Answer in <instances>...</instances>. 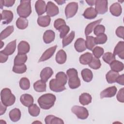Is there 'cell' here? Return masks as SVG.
Listing matches in <instances>:
<instances>
[{
    "instance_id": "obj_50",
    "label": "cell",
    "mask_w": 124,
    "mask_h": 124,
    "mask_svg": "<svg viewBox=\"0 0 124 124\" xmlns=\"http://www.w3.org/2000/svg\"><path fill=\"white\" fill-rule=\"evenodd\" d=\"M124 88H121L117 94L116 97L119 102H124Z\"/></svg>"
},
{
    "instance_id": "obj_22",
    "label": "cell",
    "mask_w": 124,
    "mask_h": 124,
    "mask_svg": "<svg viewBox=\"0 0 124 124\" xmlns=\"http://www.w3.org/2000/svg\"><path fill=\"white\" fill-rule=\"evenodd\" d=\"M55 37V34L54 31L50 30H46L43 35V40L46 44H49L53 42Z\"/></svg>"
},
{
    "instance_id": "obj_13",
    "label": "cell",
    "mask_w": 124,
    "mask_h": 124,
    "mask_svg": "<svg viewBox=\"0 0 124 124\" xmlns=\"http://www.w3.org/2000/svg\"><path fill=\"white\" fill-rule=\"evenodd\" d=\"M113 54L114 55H118L121 59H124V42L120 41L115 46Z\"/></svg>"
},
{
    "instance_id": "obj_49",
    "label": "cell",
    "mask_w": 124,
    "mask_h": 124,
    "mask_svg": "<svg viewBox=\"0 0 124 124\" xmlns=\"http://www.w3.org/2000/svg\"><path fill=\"white\" fill-rule=\"evenodd\" d=\"M65 25H66V22L65 20L62 18L57 19L54 23V26L55 28L57 30H59V29L61 27Z\"/></svg>"
},
{
    "instance_id": "obj_20",
    "label": "cell",
    "mask_w": 124,
    "mask_h": 124,
    "mask_svg": "<svg viewBox=\"0 0 124 124\" xmlns=\"http://www.w3.org/2000/svg\"><path fill=\"white\" fill-rule=\"evenodd\" d=\"M75 48L78 52H82L86 49L85 41L82 38H78L74 44Z\"/></svg>"
},
{
    "instance_id": "obj_29",
    "label": "cell",
    "mask_w": 124,
    "mask_h": 124,
    "mask_svg": "<svg viewBox=\"0 0 124 124\" xmlns=\"http://www.w3.org/2000/svg\"><path fill=\"white\" fill-rule=\"evenodd\" d=\"M33 88L34 90L37 92H44L46 91V83L41 79L38 80L34 83Z\"/></svg>"
},
{
    "instance_id": "obj_56",
    "label": "cell",
    "mask_w": 124,
    "mask_h": 124,
    "mask_svg": "<svg viewBox=\"0 0 124 124\" xmlns=\"http://www.w3.org/2000/svg\"><path fill=\"white\" fill-rule=\"evenodd\" d=\"M86 2L88 3V5L90 6H93L95 4V0H86Z\"/></svg>"
},
{
    "instance_id": "obj_6",
    "label": "cell",
    "mask_w": 124,
    "mask_h": 124,
    "mask_svg": "<svg viewBox=\"0 0 124 124\" xmlns=\"http://www.w3.org/2000/svg\"><path fill=\"white\" fill-rule=\"evenodd\" d=\"M78 10V3L76 2L69 3L65 8V15L67 18L73 17Z\"/></svg>"
},
{
    "instance_id": "obj_23",
    "label": "cell",
    "mask_w": 124,
    "mask_h": 124,
    "mask_svg": "<svg viewBox=\"0 0 124 124\" xmlns=\"http://www.w3.org/2000/svg\"><path fill=\"white\" fill-rule=\"evenodd\" d=\"M46 124H63L64 122L62 119L57 117L53 115H47L45 119Z\"/></svg>"
},
{
    "instance_id": "obj_16",
    "label": "cell",
    "mask_w": 124,
    "mask_h": 124,
    "mask_svg": "<svg viewBox=\"0 0 124 124\" xmlns=\"http://www.w3.org/2000/svg\"><path fill=\"white\" fill-rule=\"evenodd\" d=\"M53 71L52 68L49 67L44 68L40 73V78L42 80L46 82L48 79L52 76Z\"/></svg>"
},
{
    "instance_id": "obj_17",
    "label": "cell",
    "mask_w": 124,
    "mask_h": 124,
    "mask_svg": "<svg viewBox=\"0 0 124 124\" xmlns=\"http://www.w3.org/2000/svg\"><path fill=\"white\" fill-rule=\"evenodd\" d=\"M21 103L25 107H30L33 103V98L29 94H23L21 95L20 98Z\"/></svg>"
},
{
    "instance_id": "obj_7",
    "label": "cell",
    "mask_w": 124,
    "mask_h": 124,
    "mask_svg": "<svg viewBox=\"0 0 124 124\" xmlns=\"http://www.w3.org/2000/svg\"><path fill=\"white\" fill-rule=\"evenodd\" d=\"M108 0H97L95 2V9L97 14H104L108 11Z\"/></svg>"
},
{
    "instance_id": "obj_8",
    "label": "cell",
    "mask_w": 124,
    "mask_h": 124,
    "mask_svg": "<svg viewBox=\"0 0 124 124\" xmlns=\"http://www.w3.org/2000/svg\"><path fill=\"white\" fill-rule=\"evenodd\" d=\"M46 12L47 16L52 17L59 14V10L58 6L52 1H48L46 5Z\"/></svg>"
},
{
    "instance_id": "obj_14",
    "label": "cell",
    "mask_w": 124,
    "mask_h": 124,
    "mask_svg": "<svg viewBox=\"0 0 124 124\" xmlns=\"http://www.w3.org/2000/svg\"><path fill=\"white\" fill-rule=\"evenodd\" d=\"M55 81L56 83L60 86H64L67 83V77L63 72H59L57 73L55 76Z\"/></svg>"
},
{
    "instance_id": "obj_57",
    "label": "cell",
    "mask_w": 124,
    "mask_h": 124,
    "mask_svg": "<svg viewBox=\"0 0 124 124\" xmlns=\"http://www.w3.org/2000/svg\"><path fill=\"white\" fill-rule=\"evenodd\" d=\"M55 1L59 4V5H62L64 4L65 2V0H55Z\"/></svg>"
},
{
    "instance_id": "obj_44",
    "label": "cell",
    "mask_w": 124,
    "mask_h": 124,
    "mask_svg": "<svg viewBox=\"0 0 124 124\" xmlns=\"http://www.w3.org/2000/svg\"><path fill=\"white\" fill-rule=\"evenodd\" d=\"M27 70L26 64L14 65L13 67V71L17 74H22L25 73Z\"/></svg>"
},
{
    "instance_id": "obj_55",
    "label": "cell",
    "mask_w": 124,
    "mask_h": 124,
    "mask_svg": "<svg viewBox=\"0 0 124 124\" xmlns=\"http://www.w3.org/2000/svg\"><path fill=\"white\" fill-rule=\"evenodd\" d=\"M6 107H7V106L4 105L1 103V102H0V115L3 114L5 112V111L6 110Z\"/></svg>"
},
{
    "instance_id": "obj_10",
    "label": "cell",
    "mask_w": 124,
    "mask_h": 124,
    "mask_svg": "<svg viewBox=\"0 0 124 124\" xmlns=\"http://www.w3.org/2000/svg\"><path fill=\"white\" fill-rule=\"evenodd\" d=\"M14 15L10 10H4L1 13V20L3 24H9L13 19Z\"/></svg>"
},
{
    "instance_id": "obj_40",
    "label": "cell",
    "mask_w": 124,
    "mask_h": 124,
    "mask_svg": "<svg viewBox=\"0 0 124 124\" xmlns=\"http://www.w3.org/2000/svg\"><path fill=\"white\" fill-rule=\"evenodd\" d=\"M103 60L108 64H110L113 61L115 60V55L110 52L105 53L103 55Z\"/></svg>"
},
{
    "instance_id": "obj_15",
    "label": "cell",
    "mask_w": 124,
    "mask_h": 124,
    "mask_svg": "<svg viewBox=\"0 0 124 124\" xmlns=\"http://www.w3.org/2000/svg\"><path fill=\"white\" fill-rule=\"evenodd\" d=\"M16 40H14L11 42H10L9 44H8L4 48V49L2 50H1L0 52L3 53L9 56L12 55L15 52L16 48Z\"/></svg>"
},
{
    "instance_id": "obj_11",
    "label": "cell",
    "mask_w": 124,
    "mask_h": 124,
    "mask_svg": "<svg viewBox=\"0 0 124 124\" xmlns=\"http://www.w3.org/2000/svg\"><path fill=\"white\" fill-rule=\"evenodd\" d=\"M57 45H55L52 47H51L47 49H46L42 54L41 57H40V59L38 61V62H41L45 61L47 60H48L49 58H50L54 53H55L56 49L57 48Z\"/></svg>"
},
{
    "instance_id": "obj_24",
    "label": "cell",
    "mask_w": 124,
    "mask_h": 124,
    "mask_svg": "<svg viewBox=\"0 0 124 124\" xmlns=\"http://www.w3.org/2000/svg\"><path fill=\"white\" fill-rule=\"evenodd\" d=\"M9 117L11 120L14 122H16L19 121L21 118V111L17 108H15L12 109L9 112Z\"/></svg>"
},
{
    "instance_id": "obj_26",
    "label": "cell",
    "mask_w": 124,
    "mask_h": 124,
    "mask_svg": "<svg viewBox=\"0 0 124 124\" xmlns=\"http://www.w3.org/2000/svg\"><path fill=\"white\" fill-rule=\"evenodd\" d=\"M119 76V74L118 72L113 70H110L106 75L107 81L110 84L116 82V80Z\"/></svg>"
},
{
    "instance_id": "obj_58",
    "label": "cell",
    "mask_w": 124,
    "mask_h": 124,
    "mask_svg": "<svg viewBox=\"0 0 124 124\" xmlns=\"http://www.w3.org/2000/svg\"><path fill=\"white\" fill-rule=\"evenodd\" d=\"M0 9H2L3 8V2H2V0H0Z\"/></svg>"
},
{
    "instance_id": "obj_9",
    "label": "cell",
    "mask_w": 124,
    "mask_h": 124,
    "mask_svg": "<svg viewBox=\"0 0 124 124\" xmlns=\"http://www.w3.org/2000/svg\"><path fill=\"white\" fill-rule=\"evenodd\" d=\"M117 91V89L114 86L108 87L101 92L100 94V98H103L112 97L116 94Z\"/></svg>"
},
{
    "instance_id": "obj_19",
    "label": "cell",
    "mask_w": 124,
    "mask_h": 124,
    "mask_svg": "<svg viewBox=\"0 0 124 124\" xmlns=\"http://www.w3.org/2000/svg\"><path fill=\"white\" fill-rule=\"evenodd\" d=\"M109 11L113 16H119L121 15L122 12L121 5L118 2H115L110 6Z\"/></svg>"
},
{
    "instance_id": "obj_33",
    "label": "cell",
    "mask_w": 124,
    "mask_h": 124,
    "mask_svg": "<svg viewBox=\"0 0 124 124\" xmlns=\"http://www.w3.org/2000/svg\"><path fill=\"white\" fill-rule=\"evenodd\" d=\"M110 66L111 70L119 72L123 70L124 68V63L117 60H114L110 64Z\"/></svg>"
},
{
    "instance_id": "obj_37",
    "label": "cell",
    "mask_w": 124,
    "mask_h": 124,
    "mask_svg": "<svg viewBox=\"0 0 124 124\" xmlns=\"http://www.w3.org/2000/svg\"><path fill=\"white\" fill-rule=\"evenodd\" d=\"M14 28L13 25L9 26L6 27L4 30H3L0 33V39L2 41L3 39H5L8 36H9L14 31Z\"/></svg>"
},
{
    "instance_id": "obj_35",
    "label": "cell",
    "mask_w": 124,
    "mask_h": 124,
    "mask_svg": "<svg viewBox=\"0 0 124 124\" xmlns=\"http://www.w3.org/2000/svg\"><path fill=\"white\" fill-rule=\"evenodd\" d=\"M16 26L19 29H25L28 26V20L26 18L20 17L17 18L16 21Z\"/></svg>"
},
{
    "instance_id": "obj_32",
    "label": "cell",
    "mask_w": 124,
    "mask_h": 124,
    "mask_svg": "<svg viewBox=\"0 0 124 124\" xmlns=\"http://www.w3.org/2000/svg\"><path fill=\"white\" fill-rule=\"evenodd\" d=\"M102 18L99 19L98 20L94 21L91 23H90V24H89L86 27L85 29V34L86 35V36H88L89 34H90L92 31H93L94 28H95V27L99 24V23H100V22L102 21Z\"/></svg>"
},
{
    "instance_id": "obj_53",
    "label": "cell",
    "mask_w": 124,
    "mask_h": 124,
    "mask_svg": "<svg viewBox=\"0 0 124 124\" xmlns=\"http://www.w3.org/2000/svg\"><path fill=\"white\" fill-rule=\"evenodd\" d=\"M8 59V56L0 51V62L4 63Z\"/></svg>"
},
{
    "instance_id": "obj_31",
    "label": "cell",
    "mask_w": 124,
    "mask_h": 124,
    "mask_svg": "<svg viewBox=\"0 0 124 124\" xmlns=\"http://www.w3.org/2000/svg\"><path fill=\"white\" fill-rule=\"evenodd\" d=\"M93 58V54L92 53L86 52L80 56L79 59V62L82 64L87 65L91 62Z\"/></svg>"
},
{
    "instance_id": "obj_51",
    "label": "cell",
    "mask_w": 124,
    "mask_h": 124,
    "mask_svg": "<svg viewBox=\"0 0 124 124\" xmlns=\"http://www.w3.org/2000/svg\"><path fill=\"white\" fill-rule=\"evenodd\" d=\"M115 33L118 37L123 39L124 35V27L123 26L118 27L116 30Z\"/></svg>"
},
{
    "instance_id": "obj_38",
    "label": "cell",
    "mask_w": 124,
    "mask_h": 124,
    "mask_svg": "<svg viewBox=\"0 0 124 124\" xmlns=\"http://www.w3.org/2000/svg\"><path fill=\"white\" fill-rule=\"evenodd\" d=\"M75 36V31H71L70 34L68 35L65 36L62 39V47H64L65 46L69 45L73 40Z\"/></svg>"
},
{
    "instance_id": "obj_46",
    "label": "cell",
    "mask_w": 124,
    "mask_h": 124,
    "mask_svg": "<svg viewBox=\"0 0 124 124\" xmlns=\"http://www.w3.org/2000/svg\"><path fill=\"white\" fill-rule=\"evenodd\" d=\"M93 54L94 56V57L96 58H99L101 57L103 54H104V49L100 46H95L93 49Z\"/></svg>"
},
{
    "instance_id": "obj_21",
    "label": "cell",
    "mask_w": 124,
    "mask_h": 124,
    "mask_svg": "<svg viewBox=\"0 0 124 124\" xmlns=\"http://www.w3.org/2000/svg\"><path fill=\"white\" fill-rule=\"evenodd\" d=\"M83 16L86 19H92L95 18L97 15V13L95 8L91 7L87 8L82 14Z\"/></svg>"
},
{
    "instance_id": "obj_25",
    "label": "cell",
    "mask_w": 124,
    "mask_h": 124,
    "mask_svg": "<svg viewBox=\"0 0 124 124\" xmlns=\"http://www.w3.org/2000/svg\"><path fill=\"white\" fill-rule=\"evenodd\" d=\"M92 100V96L89 93H82L79 97V101L80 103L83 106L88 105L91 103Z\"/></svg>"
},
{
    "instance_id": "obj_43",
    "label": "cell",
    "mask_w": 124,
    "mask_h": 124,
    "mask_svg": "<svg viewBox=\"0 0 124 124\" xmlns=\"http://www.w3.org/2000/svg\"><path fill=\"white\" fill-rule=\"evenodd\" d=\"M89 66L93 69H98L100 68L101 63L98 58L93 57L91 62L88 64Z\"/></svg>"
},
{
    "instance_id": "obj_4",
    "label": "cell",
    "mask_w": 124,
    "mask_h": 124,
    "mask_svg": "<svg viewBox=\"0 0 124 124\" xmlns=\"http://www.w3.org/2000/svg\"><path fill=\"white\" fill-rule=\"evenodd\" d=\"M0 98L1 103L7 107L13 105L16 101L15 96L12 93L10 89L7 88L1 91Z\"/></svg>"
},
{
    "instance_id": "obj_18",
    "label": "cell",
    "mask_w": 124,
    "mask_h": 124,
    "mask_svg": "<svg viewBox=\"0 0 124 124\" xmlns=\"http://www.w3.org/2000/svg\"><path fill=\"white\" fill-rule=\"evenodd\" d=\"M17 49L18 54H26L30 51V45L26 41H21L18 45Z\"/></svg>"
},
{
    "instance_id": "obj_39",
    "label": "cell",
    "mask_w": 124,
    "mask_h": 124,
    "mask_svg": "<svg viewBox=\"0 0 124 124\" xmlns=\"http://www.w3.org/2000/svg\"><path fill=\"white\" fill-rule=\"evenodd\" d=\"M28 111L31 116L37 117L40 114V109L36 104H32L29 107Z\"/></svg>"
},
{
    "instance_id": "obj_12",
    "label": "cell",
    "mask_w": 124,
    "mask_h": 124,
    "mask_svg": "<svg viewBox=\"0 0 124 124\" xmlns=\"http://www.w3.org/2000/svg\"><path fill=\"white\" fill-rule=\"evenodd\" d=\"M35 8L38 16L44 14L46 10V5L45 1L42 0H37L35 4Z\"/></svg>"
},
{
    "instance_id": "obj_41",
    "label": "cell",
    "mask_w": 124,
    "mask_h": 124,
    "mask_svg": "<svg viewBox=\"0 0 124 124\" xmlns=\"http://www.w3.org/2000/svg\"><path fill=\"white\" fill-rule=\"evenodd\" d=\"M85 43L86 48L90 50H93L96 45L94 42V37L92 36H87Z\"/></svg>"
},
{
    "instance_id": "obj_54",
    "label": "cell",
    "mask_w": 124,
    "mask_h": 124,
    "mask_svg": "<svg viewBox=\"0 0 124 124\" xmlns=\"http://www.w3.org/2000/svg\"><path fill=\"white\" fill-rule=\"evenodd\" d=\"M116 82L118 84L124 85V75H119L116 80Z\"/></svg>"
},
{
    "instance_id": "obj_3",
    "label": "cell",
    "mask_w": 124,
    "mask_h": 124,
    "mask_svg": "<svg viewBox=\"0 0 124 124\" xmlns=\"http://www.w3.org/2000/svg\"><path fill=\"white\" fill-rule=\"evenodd\" d=\"M16 11L20 17L24 18L28 17L31 13V0H20V3L17 6Z\"/></svg>"
},
{
    "instance_id": "obj_45",
    "label": "cell",
    "mask_w": 124,
    "mask_h": 124,
    "mask_svg": "<svg viewBox=\"0 0 124 124\" xmlns=\"http://www.w3.org/2000/svg\"><path fill=\"white\" fill-rule=\"evenodd\" d=\"M107 35L103 33L94 37V42L95 44H103L107 42Z\"/></svg>"
},
{
    "instance_id": "obj_2",
    "label": "cell",
    "mask_w": 124,
    "mask_h": 124,
    "mask_svg": "<svg viewBox=\"0 0 124 124\" xmlns=\"http://www.w3.org/2000/svg\"><path fill=\"white\" fill-rule=\"evenodd\" d=\"M68 78V85L72 89L78 88L80 86V80L78 77L77 70L75 68H70L66 71Z\"/></svg>"
},
{
    "instance_id": "obj_52",
    "label": "cell",
    "mask_w": 124,
    "mask_h": 124,
    "mask_svg": "<svg viewBox=\"0 0 124 124\" xmlns=\"http://www.w3.org/2000/svg\"><path fill=\"white\" fill-rule=\"evenodd\" d=\"M2 2H3V5L4 6L6 7H11L12 6L15 2V0H2Z\"/></svg>"
},
{
    "instance_id": "obj_47",
    "label": "cell",
    "mask_w": 124,
    "mask_h": 124,
    "mask_svg": "<svg viewBox=\"0 0 124 124\" xmlns=\"http://www.w3.org/2000/svg\"><path fill=\"white\" fill-rule=\"evenodd\" d=\"M60 31V37L61 38H63L66 36L70 31V28L68 26L65 25L61 27L58 30Z\"/></svg>"
},
{
    "instance_id": "obj_28",
    "label": "cell",
    "mask_w": 124,
    "mask_h": 124,
    "mask_svg": "<svg viewBox=\"0 0 124 124\" xmlns=\"http://www.w3.org/2000/svg\"><path fill=\"white\" fill-rule=\"evenodd\" d=\"M50 17L48 16H39L37 18L38 24L42 27H46L49 25L50 23Z\"/></svg>"
},
{
    "instance_id": "obj_36",
    "label": "cell",
    "mask_w": 124,
    "mask_h": 124,
    "mask_svg": "<svg viewBox=\"0 0 124 124\" xmlns=\"http://www.w3.org/2000/svg\"><path fill=\"white\" fill-rule=\"evenodd\" d=\"M28 57L26 54H17L14 59V65H21L24 64L27 61Z\"/></svg>"
},
{
    "instance_id": "obj_34",
    "label": "cell",
    "mask_w": 124,
    "mask_h": 124,
    "mask_svg": "<svg viewBox=\"0 0 124 124\" xmlns=\"http://www.w3.org/2000/svg\"><path fill=\"white\" fill-rule=\"evenodd\" d=\"M49 88L51 91L55 92H61L66 89L64 86H62L57 84L55 81V79L50 80L49 82Z\"/></svg>"
},
{
    "instance_id": "obj_30",
    "label": "cell",
    "mask_w": 124,
    "mask_h": 124,
    "mask_svg": "<svg viewBox=\"0 0 124 124\" xmlns=\"http://www.w3.org/2000/svg\"><path fill=\"white\" fill-rule=\"evenodd\" d=\"M67 55L66 52L62 49H60L56 55V61L59 64H63L66 61Z\"/></svg>"
},
{
    "instance_id": "obj_27",
    "label": "cell",
    "mask_w": 124,
    "mask_h": 124,
    "mask_svg": "<svg viewBox=\"0 0 124 124\" xmlns=\"http://www.w3.org/2000/svg\"><path fill=\"white\" fill-rule=\"evenodd\" d=\"M81 75L83 80L86 82H89L93 79V74L89 69L84 68L82 70Z\"/></svg>"
},
{
    "instance_id": "obj_59",
    "label": "cell",
    "mask_w": 124,
    "mask_h": 124,
    "mask_svg": "<svg viewBox=\"0 0 124 124\" xmlns=\"http://www.w3.org/2000/svg\"><path fill=\"white\" fill-rule=\"evenodd\" d=\"M4 45V43L2 41H1V42H0V49L3 47V46Z\"/></svg>"
},
{
    "instance_id": "obj_48",
    "label": "cell",
    "mask_w": 124,
    "mask_h": 124,
    "mask_svg": "<svg viewBox=\"0 0 124 124\" xmlns=\"http://www.w3.org/2000/svg\"><path fill=\"white\" fill-rule=\"evenodd\" d=\"M105 28L104 26H103V25H100V24L96 25L93 30L94 34L96 36L103 34L105 32Z\"/></svg>"
},
{
    "instance_id": "obj_5",
    "label": "cell",
    "mask_w": 124,
    "mask_h": 124,
    "mask_svg": "<svg viewBox=\"0 0 124 124\" xmlns=\"http://www.w3.org/2000/svg\"><path fill=\"white\" fill-rule=\"evenodd\" d=\"M72 112L80 119L85 120L89 116V112L86 108L79 106H74L71 108Z\"/></svg>"
},
{
    "instance_id": "obj_42",
    "label": "cell",
    "mask_w": 124,
    "mask_h": 124,
    "mask_svg": "<svg viewBox=\"0 0 124 124\" xmlns=\"http://www.w3.org/2000/svg\"><path fill=\"white\" fill-rule=\"evenodd\" d=\"M19 86L23 90H27L30 87V82L29 79L24 77L20 79L19 81Z\"/></svg>"
},
{
    "instance_id": "obj_1",
    "label": "cell",
    "mask_w": 124,
    "mask_h": 124,
    "mask_svg": "<svg viewBox=\"0 0 124 124\" xmlns=\"http://www.w3.org/2000/svg\"><path fill=\"white\" fill-rule=\"evenodd\" d=\"M56 99L55 95L52 93H46L40 96L37 101L41 108L49 109L54 106Z\"/></svg>"
}]
</instances>
